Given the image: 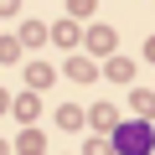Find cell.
Segmentation results:
<instances>
[{
	"label": "cell",
	"instance_id": "cell-5",
	"mask_svg": "<svg viewBox=\"0 0 155 155\" xmlns=\"http://www.w3.org/2000/svg\"><path fill=\"white\" fill-rule=\"evenodd\" d=\"M129 72H134V67H129L124 57H119V62H109V78H119V83H129Z\"/></svg>",
	"mask_w": 155,
	"mask_h": 155
},
{
	"label": "cell",
	"instance_id": "cell-9",
	"mask_svg": "<svg viewBox=\"0 0 155 155\" xmlns=\"http://www.w3.org/2000/svg\"><path fill=\"white\" fill-rule=\"evenodd\" d=\"M145 62H155V36H150V41H145Z\"/></svg>",
	"mask_w": 155,
	"mask_h": 155
},
{
	"label": "cell",
	"instance_id": "cell-10",
	"mask_svg": "<svg viewBox=\"0 0 155 155\" xmlns=\"http://www.w3.org/2000/svg\"><path fill=\"white\" fill-rule=\"evenodd\" d=\"M0 109H5V98H0Z\"/></svg>",
	"mask_w": 155,
	"mask_h": 155
},
{
	"label": "cell",
	"instance_id": "cell-6",
	"mask_svg": "<svg viewBox=\"0 0 155 155\" xmlns=\"http://www.w3.org/2000/svg\"><path fill=\"white\" fill-rule=\"evenodd\" d=\"M83 155H114V145H109V140H88V145H83Z\"/></svg>",
	"mask_w": 155,
	"mask_h": 155
},
{
	"label": "cell",
	"instance_id": "cell-2",
	"mask_svg": "<svg viewBox=\"0 0 155 155\" xmlns=\"http://www.w3.org/2000/svg\"><path fill=\"white\" fill-rule=\"evenodd\" d=\"M88 47H93L98 57H104V52H114V31H109V26H93V31H88Z\"/></svg>",
	"mask_w": 155,
	"mask_h": 155
},
{
	"label": "cell",
	"instance_id": "cell-4",
	"mask_svg": "<svg viewBox=\"0 0 155 155\" xmlns=\"http://www.w3.org/2000/svg\"><path fill=\"white\" fill-rule=\"evenodd\" d=\"M21 57V41H11V36H0V62H16Z\"/></svg>",
	"mask_w": 155,
	"mask_h": 155
},
{
	"label": "cell",
	"instance_id": "cell-8",
	"mask_svg": "<svg viewBox=\"0 0 155 155\" xmlns=\"http://www.w3.org/2000/svg\"><path fill=\"white\" fill-rule=\"evenodd\" d=\"M16 5H21V0H0V16H16Z\"/></svg>",
	"mask_w": 155,
	"mask_h": 155
},
{
	"label": "cell",
	"instance_id": "cell-3",
	"mask_svg": "<svg viewBox=\"0 0 155 155\" xmlns=\"http://www.w3.org/2000/svg\"><path fill=\"white\" fill-rule=\"evenodd\" d=\"M129 109H134L140 119H155V93H145V88H140V93H129Z\"/></svg>",
	"mask_w": 155,
	"mask_h": 155
},
{
	"label": "cell",
	"instance_id": "cell-7",
	"mask_svg": "<svg viewBox=\"0 0 155 155\" xmlns=\"http://www.w3.org/2000/svg\"><path fill=\"white\" fill-rule=\"evenodd\" d=\"M93 124H104V129H109V124H114V109H109V104H98V109H93Z\"/></svg>",
	"mask_w": 155,
	"mask_h": 155
},
{
	"label": "cell",
	"instance_id": "cell-1",
	"mask_svg": "<svg viewBox=\"0 0 155 155\" xmlns=\"http://www.w3.org/2000/svg\"><path fill=\"white\" fill-rule=\"evenodd\" d=\"M114 145H119V150H124V155H145V150H150V145H155V129H150V124H145V119H140V114H134V124H124V129H119V140H114Z\"/></svg>",
	"mask_w": 155,
	"mask_h": 155
}]
</instances>
